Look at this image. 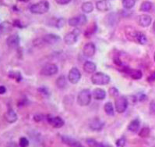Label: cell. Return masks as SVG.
Here are the masks:
<instances>
[{
	"label": "cell",
	"mask_w": 155,
	"mask_h": 147,
	"mask_svg": "<svg viewBox=\"0 0 155 147\" xmlns=\"http://www.w3.org/2000/svg\"><path fill=\"white\" fill-rule=\"evenodd\" d=\"M6 87L3 86V85H0V95H3V94L6 93Z\"/></svg>",
	"instance_id": "obj_42"
},
{
	"label": "cell",
	"mask_w": 155,
	"mask_h": 147,
	"mask_svg": "<svg viewBox=\"0 0 155 147\" xmlns=\"http://www.w3.org/2000/svg\"><path fill=\"white\" fill-rule=\"evenodd\" d=\"M49 2L44 0L31 5L30 11L34 14H44L49 10Z\"/></svg>",
	"instance_id": "obj_1"
},
{
	"label": "cell",
	"mask_w": 155,
	"mask_h": 147,
	"mask_svg": "<svg viewBox=\"0 0 155 147\" xmlns=\"http://www.w3.org/2000/svg\"><path fill=\"white\" fill-rule=\"evenodd\" d=\"M96 31H97V24H95V23H93V24L90 26L89 28L85 31L84 35H85L86 37L89 38V37H91V35H93L96 32Z\"/></svg>",
	"instance_id": "obj_27"
},
{
	"label": "cell",
	"mask_w": 155,
	"mask_h": 147,
	"mask_svg": "<svg viewBox=\"0 0 155 147\" xmlns=\"http://www.w3.org/2000/svg\"><path fill=\"white\" fill-rule=\"evenodd\" d=\"M147 81L150 83L154 82L155 81V71H153V73L147 77Z\"/></svg>",
	"instance_id": "obj_39"
},
{
	"label": "cell",
	"mask_w": 155,
	"mask_h": 147,
	"mask_svg": "<svg viewBox=\"0 0 155 147\" xmlns=\"http://www.w3.org/2000/svg\"><path fill=\"white\" fill-rule=\"evenodd\" d=\"M140 121L138 119H135L132 121L130 125H128V130L130 131L131 132H137L140 129Z\"/></svg>",
	"instance_id": "obj_22"
},
{
	"label": "cell",
	"mask_w": 155,
	"mask_h": 147,
	"mask_svg": "<svg viewBox=\"0 0 155 147\" xmlns=\"http://www.w3.org/2000/svg\"><path fill=\"white\" fill-rule=\"evenodd\" d=\"M127 37H131V40L134 41L135 43H138L140 45H146L147 43V39L146 35L140 31H133L132 32L126 34Z\"/></svg>",
	"instance_id": "obj_4"
},
{
	"label": "cell",
	"mask_w": 155,
	"mask_h": 147,
	"mask_svg": "<svg viewBox=\"0 0 155 147\" xmlns=\"http://www.w3.org/2000/svg\"><path fill=\"white\" fill-rule=\"evenodd\" d=\"M19 145H20V147H28L29 141L25 137H21L19 140Z\"/></svg>",
	"instance_id": "obj_34"
},
{
	"label": "cell",
	"mask_w": 155,
	"mask_h": 147,
	"mask_svg": "<svg viewBox=\"0 0 155 147\" xmlns=\"http://www.w3.org/2000/svg\"><path fill=\"white\" fill-rule=\"evenodd\" d=\"M147 96H145L144 94H140V96H139L138 98V100L139 101H140V102H143V101H145V100H147Z\"/></svg>",
	"instance_id": "obj_41"
},
{
	"label": "cell",
	"mask_w": 155,
	"mask_h": 147,
	"mask_svg": "<svg viewBox=\"0 0 155 147\" xmlns=\"http://www.w3.org/2000/svg\"><path fill=\"white\" fill-rule=\"evenodd\" d=\"M6 43H7V46L9 48L15 49L18 47L19 44H20V37L18 35H12L9 36L6 39Z\"/></svg>",
	"instance_id": "obj_14"
},
{
	"label": "cell",
	"mask_w": 155,
	"mask_h": 147,
	"mask_svg": "<svg viewBox=\"0 0 155 147\" xmlns=\"http://www.w3.org/2000/svg\"><path fill=\"white\" fill-rule=\"evenodd\" d=\"M153 60H154L155 61V53H154V55H153Z\"/></svg>",
	"instance_id": "obj_48"
},
{
	"label": "cell",
	"mask_w": 155,
	"mask_h": 147,
	"mask_svg": "<svg viewBox=\"0 0 155 147\" xmlns=\"http://www.w3.org/2000/svg\"><path fill=\"white\" fill-rule=\"evenodd\" d=\"M66 77L64 75H61L60 77H58L56 80V85L58 88L60 89H63L66 88Z\"/></svg>",
	"instance_id": "obj_26"
},
{
	"label": "cell",
	"mask_w": 155,
	"mask_h": 147,
	"mask_svg": "<svg viewBox=\"0 0 155 147\" xmlns=\"http://www.w3.org/2000/svg\"><path fill=\"white\" fill-rule=\"evenodd\" d=\"M38 91L41 92V93L44 94V95H45V96L49 95V92H48V88H45V87H41V88H38Z\"/></svg>",
	"instance_id": "obj_40"
},
{
	"label": "cell",
	"mask_w": 155,
	"mask_h": 147,
	"mask_svg": "<svg viewBox=\"0 0 155 147\" xmlns=\"http://www.w3.org/2000/svg\"><path fill=\"white\" fill-rule=\"evenodd\" d=\"M104 110L108 116H114V114H115V109L111 102H108L104 104Z\"/></svg>",
	"instance_id": "obj_23"
},
{
	"label": "cell",
	"mask_w": 155,
	"mask_h": 147,
	"mask_svg": "<svg viewBox=\"0 0 155 147\" xmlns=\"http://www.w3.org/2000/svg\"><path fill=\"white\" fill-rule=\"evenodd\" d=\"M46 120H47V121L48 122L52 127L55 128H62L64 125V124H65V121H64L63 119H62V118L58 116H52L51 114H48V115L46 116Z\"/></svg>",
	"instance_id": "obj_9"
},
{
	"label": "cell",
	"mask_w": 155,
	"mask_h": 147,
	"mask_svg": "<svg viewBox=\"0 0 155 147\" xmlns=\"http://www.w3.org/2000/svg\"><path fill=\"white\" fill-rule=\"evenodd\" d=\"M108 93H109L110 96L113 98H117L119 97V90L117 89L115 87H111V88H109V91H108Z\"/></svg>",
	"instance_id": "obj_32"
},
{
	"label": "cell",
	"mask_w": 155,
	"mask_h": 147,
	"mask_svg": "<svg viewBox=\"0 0 155 147\" xmlns=\"http://www.w3.org/2000/svg\"><path fill=\"white\" fill-rule=\"evenodd\" d=\"M3 32V29H2V25H0V35Z\"/></svg>",
	"instance_id": "obj_44"
},
{
	"label": "cell",
	"mask_w": 155,
	"mask_h": 147,
	"mask_svg": "<svg viewBox=\"0 0 155 147\" xmlns=\"http://www.w3.org/2000/svg\"><path fill=\"white\" fill-rule=\"evenodd\" d=\"M13 25L19 27V28H22V25H21V24H20V22L19 21V20H15L14 24H13Z\"/></svg>",
	"instance_id": "obj_43"
},
{
	"label": "cell",
	"mask_w": 155,
	"mask_h": 147,
	"mask_svg": "<svg viewBox=\"0 0 155 147\" xmlns=\"http://www.w3.org/2000/svg\"><path fill=\"white\" fill-rule=\"evenodd\" d=\"M81 78V73L77 67H73L69 70L68 79L72 84H77Z\"/></svg>",
	"instance_id": "obj_10"
},
{
	"label": "cell",
	"mask_w": 155,
	"mask_h": 147,
	"mask_svg": "<svg viewBox=\"0 0 155 147\" xmlns=\"http://www.w3.org/2000/svg\"><path fill=\"white\" fill-rule=\"evenodd\" d=\"M58 68L55 63H47L41 70V74L44 76H52L58 73Z\"/></svg>",
	"instance_id": "obj_7"
},
{
	"label": "cell",
	"mask_w": 155,
	"mask_h": 147,
	"mask_svg": "<svg viewBox=\"0 0 155 147\" xmlns=\"http://www.w3.org/2000/svg\"><path fill=\"white\" fill-rule=\"evenodd\" d=\"M104 147H113V146H111V145H104Z\"/></svg>",
	"instance_id": "obj_46"
},
{
	"label": "cell",
	"mask_w": 155,
	"mask_h": 147,
	"mask_svg": "<svg viewBox=\"0 0 155 147\" xmlns=\"http://www.w3.org/2000/svg\"><path fill=\"white\" fill-rule=\"evenodd\" d=\"M111 77L103 73V72H96L91 76V81L94 85H106L109 84Z\"/></svg>",
	"instance_id": "obj_2"
},
{
	"label": "cell",
	"mask_w": 155,
	"mask_h": 147,
	"mask_svg": "<svg viewBox=\"0 0 155 147\" xmlns=\"http://www.w3.org/2000/svg\"><path fill=\"white\" fill-rule=\"evenodd\" d=\"M81 9L84 13H90L94 10V5L91 2H85L82 4Z\"/></svg>",
	"instance_id": "obj_24"
},
{
	"label": "cell",
	"mask_w": 155,
	"mask_h": 147,
	"mask_svg": "<svg viewBox=\"0 0 155 147\" xmlns=\"http://www.w3.org/2000/svg\"><path fill=\"white\" fill-rule=\"evenodd\" d=\"M96 8L101 12L108 11L111 9V4L108 0H99L96 2Z\"/></svg>",
	"instance_id": "obj_16"
},
{
	"label": "cell",
	"mask_w": 155,
	"mask_h": 147,
	"mask_svg": "<svg viewBox=\"0 0 155 147\" xmlns=\"http://www.w3.org/2000/svg\"><path fill=\"white\" fill-rule=\"evenodd\" d=\"M97 66L91 61H86L84 64V70L87 74H94L96 71Z\"/></svg>",
	"instance_id": "obj_21"
},
{
	"label": "cell",
	"mask_w": 155,
	"mask_h": 147,
	"mask_svg": "<svg viewBox=\"0 0 155 147\" xmlns=\"http://www.w3.org/2000/svg\"><path fill=\"white\" fill-rule=\"evenodd\" d=\"M45 117L42 115V114H36L35 117H34V120L37 122H40L42 120L44 119Z\"/></svg>",
	"instance_id": "obj_37"
},
{
	"label": "cell",
	"mask_w": 155,
	"mask_h": 147,
	"mask_svg": "<svg viewBox=\"0 0 155 147\" xmlns=\"http://www.w3.org/2000/svg\"><path fill=\"white\" fill-rule=\"evenodd\" d=\"M128 107V99L125 96H119L115 99V108L119 114H122Z\"/></svg>",
	"instance_id": "obj_6"
},
{
	"label": "cell",
	"mask_w": 155,
	"mask_h": 147,
	"mask_svg": "<svg viewBox=\"0 0 155 147\" xmlns=\"http://www.w3.org/2000/svg\"><path fill=\"white\" fill-rule=\"evenodd\" d=\"M61 138H62V142L69 147H79L81 145L80 142L77 141V139H75V138H72V137H69L68 135H62Z\"/></svg>",
	"instance_id": "obj_13"
},
{
	"label": "cell",
	"mask_w": 155,
	"mask_h": 147,
	"mask_svg": "<svg viewBox=\"0 0 155 147\" xmlns=\"http://www.w3.org/2000/svg\"><path fill=\"white\" fill-rule=\"evenodd\" d=\"M79 147H84V146H82V145H81V146H79Z\"/></svg>",
	"instance_id": "obj_49"
},
{
	"label": "cell",
	"mask_w": 155,
	"mask_h": 147,
	"mask_svg": "<svg viewBox=\"0 0 155 147\" xmlns=\"http://www.w3.org/2000/svg\"><path fill=\"white\" fill-rule=\"evenodd\" d=\"M136 0H122V6L126 9H130L134 7Z\"/></svg>",
	"instance_id": "obj_29"
},
{
	"label": "cell",
	"mask_w": 155,
	"mask_h": 147,
	"mask_svg": "<svg viewBox=\"0 0 155 147\" xmlns=\"http://www.w3.org/2000/svg\"><path fill=\"white\" fill-rule=\"evenodd\" d=\"M34 46L38 47V48H41L45 45H46L45 42L43 39V38H41V39H36L33 41Z\"/></svg>",
	"instance_id": "obj_31"
},
{
	"label": "cell",
	"mask_w": 155,
	"mask_h": 147,
	"mask_svg": "<svg viewBox=\"0 0 155 147\" xmlns=\"http://www.w3.org/2000/svg\"><path fill=\"white\" fill-rule=\"evenodd\" d=\"M55 1L58 5H66L71 2V0H55Z\"/></svg>",
	"instance_id": "obj_38"
},
{
	"label": "cell",
	"mask_w": 155,
	"mask_h": 147,
	"mask_svg": "<svg viewBox=\"0 0 155 147\" xmlns=\"http://www.w3.org/2000/svg\"><path fill=\"white\" fill-rule=\"evenodd\" d=\"M65 23H66V20L63 18H59L58 20H56L55 22V27L57 28H63L64 25H65Z\"/></svg>",
	"instance_id": "obj_35"
},
{
	"label": "cell",
	"mask_w": 155,
	"mask_h": 147,
	"mask_svg": "<svg viewBox=\"0 0 155 147\" xmlns=\"http://www.w3.org/2000/svg\"><path fill=\"white\" fill-rule=\"evenodd\" d=\"M104 122L101 121L98 118H94L90 123V128L93 131H101L104 127Z\"/></svg>",
	"instance_id": "obj_18"
},
{
	"label": "cell",
	"mask_w": 155,
	"mask_h": 147,
	"mask_svg": "<svg viewBox=\"0 0 155 147\" xmlns=\"http://www.w3.org/2000/svg\"><path fill=\"white\" fill-rule=\"evenodd\" d=\"M9 77H12V78H14L17 81H20L21 79H22V76H21L20 73H19V72H10L9 74Z\"/></svg>",
	"instance_id": "obj_33"
},
{
	"label": "cell",
	"mask_w": 155,
	"mask_h": 147,
	"mask_svg": "<svg viewBox=\"0 0 155 147\" xmlns=\"http://www.w3.org/2000/svg\"><path fill=\"white\" fill-rule=\"evenodd\" d=\"M87 22V18L85 15L81 14L78 15L77 17H72L69 20L68 23L69 25L71 27H79V26H82Z\"/></svg>",
	"instance_id": "obj_8"
},
{
	"label": "cell",
	"mask_w": 155,
	"mask_h": 147,
	"mask_svg": "<svg viewBox=\"0 0 155 147\" xmlns=\"http://www.w3.org/2000/svg\"><path fill=\"white\" fill-rule=\"evenodd\" d=\"M150 130L149 128L144 127L140 131L139 135L140 136L141 138H147V137L150 135Z\"/></svg>",
	"instance_id": "obj_30"
},
{
	"label": "cell",
	"mask_w": 155,
	"mask_h": 147,
	"mask_svg": "<svg viewBox=\"0 0 155 147\" xmlns=\"http://www.w3.org/2000/svg\"><path fill=\"white\" fill-rule=\"evenodd\" d=\"M86 142L89 147H104V144L98 142L94 138H87L86 140Z\"/></svg>",
	"instance_id": "obj_28"
},
{
	"label": "cell",
	"mask_w": 155,
	"mask_h": 147,
	"mask_svg": "<svg viewBox=\"0 0 155 147\" xmlns=\"http://www.w3.org/2000/svg\"><path fill=\"white\" fill-rule=\"evenodd\" d=\"M83 53L86 57H92L96 53V47L92 43H87L83 48Z\"/></svg>",
	"instance_id": "obj_11"
},
{
	"label": "cell",
	"mask_w": 155,
	"mask_h": 147,
	"mask_svg": "<svg viewBox=\"0 0 155 147\" xmlns=\"http://www.w3.org/2000/svg\"><path fill=\"white\" fill-rule=\"evenodd\" d=\"M4 118H5L6 121L9 122V123L10 124H13L14 123V122L17 121L18 117H17V113L10 109V110H8L7 111H6L5 115H4Z\"/></svg>",
	"instance_id": "obj_19"
},
{
	"label": "cell",
	"mask_w": 155,
	"mask_h": 147,
	"mask_svg": "<svg viewBox=\"0 0 155 147\" xmlns=\"http://www.w3.org/2000/svg\"><path fill=\"white\" fill-rule=\"evenodd\" d=\"M91 92L89 89H83L79 92L77 96V103L81 107H87L91 102Z\"/></svg>",
	"instance_id": "obj_3"
},
{
	"label": "cell",
	"mask_w": 155,
	"mask_h": 147,
	"mask_svg": "<svg viewBox=\"0 0 155 147\" xmlns=\"http://www.w3.org/2000/svg\"><path fill=\"white\" fill-rule=\"evenodd\" d=\"M92 96L97 100H103L106 97V92L102 88H95L92 92Z\"/></svg>",
	"instance_id": "obj_20"
},
{
	"label": "cell",
	"mask_w": 155,
	"mask_h": 147,
	"mask_svg": "<svg viewBox=\"0 0 155 147\" xmlns=\"http://www.w3.org/2000/svg\"><path fill=\"white\" fill-rule=\"evenodd\" d=\"M43 39L45 40L46 44L48 45H54L56 44L58 42L60 41V37L58 35H55V34H48L43 37Z\"/></svg>",
	"instance_id": "obj_17"
},
{
	"label": "cell",
	"mask_w": 155,
	"mask_h": 147,
	"mask_svg": "<svg viewBox=\"0 0 155 147\" xmlns=\"http://www.w3.org/2000/svg\"><path fill=\"white\" fill-rule=\"evenodd\" d=\"M152 9V3L149 1H144L141 3L140 7V10L141 12H150Z\"/></svg>",
	"instance_id": "obj_25"
},
{
	"label": "cell",
	"mask_w": 155,
	"mask_h": 147,
	"mask_svg": "<svg viewBox=\"0 0 155 147\" xmlns=\"http://www.w3.org/2000/svg\"><path fill=\"white\" fill-rule=\"evenodd\" d=\"M126 145V139L125 138H120L116 141V146L117 147H124Z\"/></svg>",
	"instance_id": "obj_36"
},
{
	"label": "cell",
	"mask_w": 155,
	"mask_h": 147,
	"mask_svg": "<svg viewBox=\"0 0 155 147\" xmlns=\"http://www.w3.org/2000/svg\"><path fill=\"white\" fill-rule=\"evenodd\" d=\"M18 1H21V2H28V0H18Z\"/></svg>",
	"instance_id": "obj_47"
},
{
	"label": "cell",
	"mask_w": 155,
	"mask_h": 147,
	"mask_svg": "<svg viewBox=\"0 0 155 147\" xmlns=\"http://www.w3.org/2000/svg\"><path fill=\"white\" fill-rule=\"evenodd\" d=\"M80 35H81V30L79 29V28H75L73 31L69 32V33L65 35V37H64V42L68 46H71V45L75 44V43H77Z\"/></svg>",
	"instance_id": "obj_5"
},
{
	"label": "cell",
	"mask_w": 155,
	"mask_h": 147,
	"mask_svg": "<svg viewBox=\"0 0 155 147\" xmlns=\"http://www.w3.org/2000/svg\"><path fill=\"white\" fill-rule=\"evenodd\" d=\"M152 22V18L150 16L147 14H142L138 17V24L143 28H147Z\"/></svg>",
	"instance_id": "obj_15"
},
{
	"label": "cell",
	"mask_w": 155,
	"mask_h": 147,
	"mask_svg": "<svg viewBox=\"0 0 155 147\" xmlns=\"http://www.w3.org/2000/svg\"><path fill=\"white\" fill-rule=\"evenodd\" d=\"M153 31H155V20L153 21Z\"/></svg>",
	"instance_id": "obj_45"
},
{
	"label": "cell",
	"mask_w": 155,
	"mask_h": 147,
	"mask_svg": "<svg viewBox=\"0 0 155 147\" xmlns=\"http://www.w3.org/2000/svg\"><path fill=\"white\" fill-rule=\"evenodd\" d=\"M123 71L126 73L127 74L130 76L133 80H139L142 78L143 74L140 70H137V69H130L129 67H124Z\"/></svg>",
	"instance_id": "obj_12"
}]
</instances>
